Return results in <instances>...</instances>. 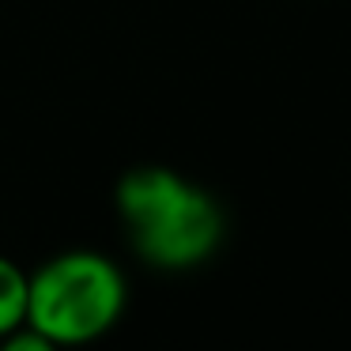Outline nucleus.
Wrapping results in <instances>:
<instances>
[{
  "instance_id": "1",
  "label": "nucleus",
  "mask_w": 351,
  "mask_h": 351,
  "mask_svg": "<svg viewBox=\"0 0 351 351\" xmlns=\"http://www.w3.org/2000/svg\"><path fill=\"white\" fill-rule=\"evenodd\" d=\"M121 227L140 261L162 272H185L219 250L227 219L219 200L167 167H136L114 193Z\"/></svg>"
},
{
  "instance_id": "3",
  "label": "nucleus",
  "mask_w": 351,
  "mask_h": 351,
  "mask_svg": "<svg viewBox=\"0 0 351 351\" xmlns=\"http://www.w3.org/2000/svg\"><path fill=\"white\" fill-rule=\"evenodd\" d=\"M27 287H31V276L16 261L0 257V336L27 325Z\"/></svg>"
},
{
  "instance_id": "4",
  "label": "nucleus",
  "mask_w": 351,
  "mask_h": 351,
  "mask_svg": "<svg viewBox=\"0 0 351 351\" xmlns=\"http://www.w3.org/2000/svg\"><path fill=\"white\" fill-rule=\"evenodd\" d=\"M0 351H64V348H57L49 336H42V332H34L31 325H23V328H16V332L0 336Z\"/></svg>"
},
{
  "instance_id": "2",
  "label": "nucleus",
  "mask_w": 351,
  "mask_h": 351,
  "mask_svg": "<svg viewBox=\"0 0 351 351\" xmlns=\"http://www.w3.org/2000/svg\"><path fill=\"white\" fill-rule=\"evenodd\" d=\"M129 306L125 272L95 250H69L31 272L27 325L57 348H87L121 321Z\"/></svg>"
}]
</instances>
